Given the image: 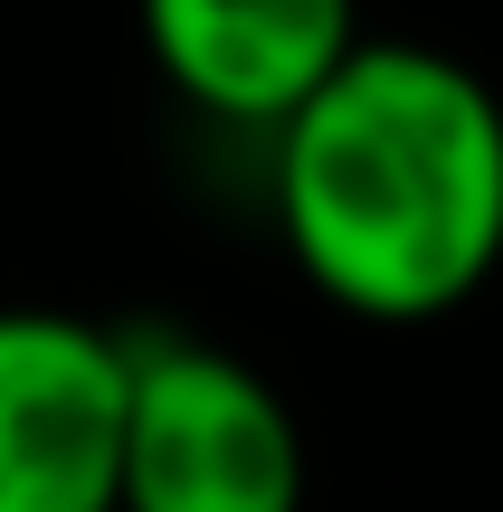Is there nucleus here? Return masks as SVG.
<instances>
[{
    "label": "nucleus",
    "instance_id": "1",
    "mask_svg": "<svg viewBox=\"0 0 503 512\" xmlns=\"http://www.w3.org/2000/svg\"><path fill=\"white\" fill-rule=\"evenodd\" d=\"M276 228L361 323H437L503 266V105L475 67L361 38L276 124Z\"/></svg>",
    "mask_w": 503,
    "mask_h": 512
},
{
    "label": "nucleus",
    "instance_id": "2",
    "mask_svg": "<svg viewBox=\"0 0 503 512\" xmlns=\"http://www.w3.org/2000/svg\"><path fill=\"white\" fill-rule=\"evenodd\" d=\"M114 512H304V427L238 351L124 332Z\"/></svg>",
    "mask_w": 503,
    "mask_h": 512
},
{
    "label": "nucleus",
    "instance_id": "3",
    "mask_svg": "<svg viewBox=\"0 0 503 512\" xmlns=\"http://www.w3.org/2000/svg\"><path fill=\"white\" fill-rule=\"evenodd\" d=\"M124 332L86 313H0V512H114Z\"/></svg>",
    "mask_w": 503,
    "mask_h": 512
},
{
    "label": "nucleus",
    "instance_id": "4",
    "mask_svg": "<svg viewBox=\"0 0 503 512\" xmlns=\"http://www.w3.org/2000/svg\"><path fill=\"white\" fill-rule=\"evenodd\" d=\"M143 48L200 114L276 133L361 48V0H143Z\"/></svg>",
    "mask_w": 503,
    "mask_h": 512
}]
</instances>
